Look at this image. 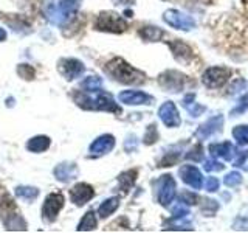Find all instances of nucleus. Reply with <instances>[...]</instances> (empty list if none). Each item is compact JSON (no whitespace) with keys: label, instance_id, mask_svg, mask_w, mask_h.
<instances>
[{"label":"nucleus","instance_id":"b1692460","mask_svg":"<svg viewBox=\"0 0 248 233\" xmlns=\"http://www.w3.org/2000/svg\"><path fill=\"white\" fill-rule=\"evenodd\" d=\"M118 207H120V198H110V199L104 200L103 204L99 205L98 215L101 217H107V216H110Z\"/></svg>","mask_w":248,"mask_h":233},{"label":"nucleus","instance_id":"6ab92c4d","mask_svg":"<svg viewBox=\"0 0 248 233\" xmlns=\"http://www.w3.org/2000/svg\"><path fill=\"white\" fill-rule=\"evenodd\" d=\"M3 222L6 225L8 230H27V224L23 221V217L16 212L14 210V205L11 207L10 212H5V216H3Z\"/></svg>","mask_w":248,"mask_h":233},{"label":"nucleus","instance_id":"9b49d317","mask_svg":"<svg viewBox=\"0 0 248 233\" xmlns=\"http://www.w3.org/2000/svg\"><path fill=\"white\" fill-rule=\"evenodd\" d=\"M158 116L168 128H178L182 124V118L178 115V111L172 101H166V103H163L160 106Z\"/></svg>","mask_w":248,"mask_h":233},{"label":"nucleus","instance_id":"cd10ccee","mask_svg":"<svg viewBox=\"0 0 248 233\" xmlns=\"http://www.w3.org/2000/svg\"><path fill=\"white\" fill-rule=\"evenodd\" d=\"M16 196L31 202L39 196V190L36 186H17V188H16Z\"/></svg>","mask_w":248,"mask_h":233},{"label":"nucleus","instance_id":"39448f33","mask_svg":"<svg viewBox=\"0 0 248 233\" xmlns=\"http://www.w3.org/2000/svg\"><path fill=\"white\" fill-rule=\"evenodd\" d=\"M231 75H232V72L228 67H209L203 73L202 83H203L208 89H219L228 83Z\"/></svg>","mask_w":248,"mask_h":233},{"label":"nucleus","instance_id":"a211bd4d","mask_svg":"<svg viewBox=\"0 0 248 233\" xmlns=\"http://www.w3.org/2000/svg\"><path fill=\"white\" fill-rule=\"evenodd\" d=\"M78 174V166L72 162H65V163H59V165L54 168V176L59 182H70L73 181Z\"/></svg>","mask_w":248,"mask_h":233},{"label":"nucleus","instance_id":"f03ea898","mask_svg":"<svg viewBox=\"0 0 248 233\" xmlns=\"http://www.w3.org/2000/svg\"><path fill=\"white\" fill-rule=\"evenodd\" d=\"M106 72L121 84L138 85L146 81V75L143 72H140L138 68L132 67L123 58H115L112 61H108L106 64Z\"/></svg>","mask_w":248,"mask_h":233},{"label":"nucleus","instance_id":"f8f14e48","mask_svg":"<svg viewBox=\"0 0 248 233\" xmlns=\"http://www.w3.org/2000/svg\"><path fill=\"white\" fill-rule=\"evenodd\" d=\"M95 196V190L92 188L89 183H76L72 190H70V198H72V202L78 207L85 205L87 202Z\"/></svg>","mask_w":248,"mask_h":233},{"label":"nucleus","instance_id":"f257e3e1","mask_svg":"<svg viewBox=\"0 0 248 233\" xmlns=\"http://www.w3.org/2000/svg\"><path fill=\"white\" fill-rule=\"evenodd\" d=\"M76 104L85 109V111H107L113 114H121V107L115 103L112 95H108L106 92H87L81 90L75 93Z\"/></svg>","mask_w":248,"mask_h":233},{"label":"nucleus","instance_id":"bb28decb","mask_svg":"<svg viewBox=\"0 0 248 233\" xmlns=\"http://www.w3.org/2000/svg\"><path fill=\"white\" fill-rule=\"evenodd\" d=\"M81 87L87 92H96V90H101L103 89V80H101L99 76L96 75H92V76H87L85 80L81 83Z\"/></svg>","mask_w":248,"mask_h":233},{"label":"nucleus","instance_id":"c756f323","mask_svg":"<svg viewBox=\"0 0 248 233\" xmlns=\"http://www.w3.org/2000/svg\"><path fill=\"white\" fill-rule=\"evenodd\" d=\"M158 140V131H157V126L155 124H149L144 132V137H143V142L144 145H154L155 142Z\"/></svg>","mask_w":248,"mask_h":233},{"label":"nucleus","instance_id":"412c9836","mask_svg":"<svg viewBox=\"0 0 248 233\" xmlns=\"http://www.w3.org/2000/svg\"><path fill=\"white\" fill-rule=\"evenodd\" d=\"M50 138L46 135H36L27 143V150L31 152H44L50 148Z\"/></svg>","mask_w":248,"mask_h":233},{"label":"nucleus","instance_id":"58836bf2","mask_svg":"<svg viewBox=\"0 0 248 233\" xmlns=\"http://www.w3.org/2000/svg\"><path fill=\"white\" fill-rule=\"evenodd\" d=\"M217 208H219V204H217L216 200H213V199H206V200H205V204H203V212L208 213L209 216H213V215L217 212Z\"/></svg>","mask_w":248,"mask_h":233},{"label":"nucleus","instance_id":"9d476101","mask_svg":"<svg viewBox=\"0 0 248 233\" xmlns=\"http://www.w3.org/2000/svg\"><path fill=\"white\" fill-rule=\"evenodd\" d=\"M185 81L186 76L182 75L180 72H175V70H168V72L161 73L158 78L161 87L169 92H180L185 87Z\"/></svg>","mask_w":248,"mask_h":233},{"label":"nucleus","instance_id":"c85d7f7f","mask_svg":"<svg viewBox=\"0 0 248 233\" xmlns=\"http://www.w3.org/2000/svg\"><path fill=\"white\" fill-rule=\"evenodd\" d=\"M232 137L240 146L248 145V126H236L232 129Z\"/></svg>","mask_w":248,"mask_h":233},{"label":"nucleus","instance_id":"ddd939ff","mask_svg":"<svg viewBox=\"0 0 248 233\" xmlns=\"http://www.w3.org/2000/svg\"><path fill=\"white\" fill-rule=\"evenodd\" d=\"M115 148V137L110 134H104L98 137L95 142H93L89 148V152L93 157H99V155H104L107 152H110Z\"/></svg>","mask_w":248,"mask_h":233},{"label":"nucleus","instance_id":"4be33fe9","mask_svg":"<svg viewBox=\"0 0 248 233\" xmlns=\"http://www.w3.org/2000/svg\"><path fill=\"white\" fill-rule=\"evenodd\" d=\"M183 107L191 114V116H200L202 114L206 111L205 106L196 103V95H194V93H189V95L185 97V100H183Z\"/></svg>","mask_w":248,"mask_h":233},{"label":"nucleus","instance_id":"5701e85b","mask_svg":"<svg viewBox=\"0 0 248 233\" xmlns=\"http://www.w3.org/2000/svg\"><path fill=\"white\" fill-rule=\"evenodd\" d=\"M137 176H138V171L137 169H129V171H124L118 176V183H120V188L123 190V193H127L132 186H134L135 181H137Z\"/></svg>","mask_w":248,"mask_h":233},{"label":"nucleus","instance_id":"f704fd0d","mask_svg":"<svg viewBox=\"0 0 248 233\" xmlns=\"http://www.w3.org/2000/svg\"><path fill=\"white\" fill-rule=\"evenodd\" d=\"M178 159H180V155H178L177 152H169L166 154L165 157H163L160 162H158V166H172V165H177Z\"/></svg>","mask_w":248,"mask_h":233},{"label":"nucleus","instance_id":"4468645a","mask_svg":"<svg viewBox=\"0 0 248 233\" xmlns=\"http://www.w3.org/2000/svg\"><path fill=\"white\" fill-rule=\"evenodd\" d=\"M180 176H182V181L189 185L191 188L194 190H200L202 188V183H203V177H202V173L192 165H183L180 168Z\"/></svg>","mask_w":248,"mask_h":233},{"label":"nucleus","instance_id":"6e6552de","mask_svg":"<svg viewBox=\"0 0 248 233\" xmlns=\"http://www.w3.org/2000/svg\"><path fill=\"white\" fill-rule=\"evenodd\" d=\"M163 20H165L168 25H170L175 30H183V31H189L196 27V22L192 17H189L188 14H185L178 10H168L163 14Z\"/></svg>","mask_w":248,"mask_h":233},{"label":"nucleus","instance_id":"7ed1b4c3","mask_svg":"<svg viewBox=\"0 0 248 233\" xmlns=\"http://www.w3.org/2000/svg\"><path fill=\"white\" fill-rule=\"evenodd\" d=\"M81 6V0H59L58 5H48L45 8V16L53 25L64 27L72 20Z\"/></svg>","mask_w":248,"mask_h":233},{"label":"nucleus","instance_id":"1a4fd4ad","mask_svg":"<svg viewBox=\"0 0 248 233\" xmlns=\"http://www.w3.org/2000/svg\"><path fill=\"white\" fill-rule=\"evenodd\" d=\"M58 70L67 81H73L84 73L85 67L81 61H78L75 58H64V59H59Z\"/></svg>","mask_w":248,"mask_h":233},{"label":"nucleus","instance_id":"0eeeda50","mask_svg":"<svg viewBox=\"0 0 248 233\" xmlns=\"http://www.w3.org/2000/svg\"><path fill=\"white\" fill-rule=\"evenodd\" d=\"M157 198L163 207H168L175 198V181L170 174L161 176L157 181Z\"/></svg>","mask_w":248,"mask_h":233},{"label":"nucleus","instance_id":"473e14b6","mask_svg":"<svg viewBox=\"0 0 248 233\" xmlns=\"http://www.w3.org/2000/svg\"><path fill=\"white\" fill-rule=\"evenodd\" d=\"M17 73L20 78H23V80H34L36 76V70L31 67V66H27V64H20L17 67Z\"/></svg>","mask_w":248,"mask_h":233},{"label":"nucleus","instance_id":"2eb2a0df","mask_svg":"<svg viewBox=\"0 0 248 233\" xmlns=\"http://www.w3.org/2000/svg\"><path fill=\"white\" fill-rule=\"evenodd\" d=\"M120 101L124 104L129 106H140V104H151L152 103V97L147 95L144 92L140 90H124L120 93Z\"/></svg>","mask_w":248,"mask_h":233},{"label":"nucleus","instance_id":"f3484780","mask_svg":"<svg viewBox=\"0 0 248 233\" xmlns=\"http://www.w3.org/2000/svg\"><path fill=\"white\" fill-rule=\"evenodd\" d=\"M223 126V116L222 115H216L213 118H209L208 121H205L203 124H200L199 129L196 131V135L199 138H208L211 137L216 132H219Z\"/></svg>","mask_w":248,"mask_h":233},{"label":"nucleus","instance_id":"393cba45","mask_svg":"<svg viewBox=\"0 0 248 233\" xmlns=\"http://www.w3.org/2000/svg\"><path fill=\"white\" fill-rule=\"evenodd\" d=\"M163 30H160L158 27H143L140 30V36H141L144 41H149V42H157L163 37Z\"/></svg>","mask_w":248,"mask_h":233},{"label":"nucleus","instance_id":"37998d69","mask_svg":"<svg viewBox=\"0 0 248 233\" xmlns=\"http://www.w3.org/2000/svg\"><path fill=\"white\" fill-rule=\"evenodd\" d=\"M5 39H6V31L3 28H0V42L5 41Z\"/></svg>","mask_w":248,"mask_h":233},{"label":"nucleus","instance_id":"c9c22d12","mask_svg":"<svg viewBox=\"0 0 248 233\" xmlns=\"http://www.w3.org/2000/svg\"><path fill=\"white\" fill-rule=\"evenodd\" d=\"M188 215H189V210H188V207H186V204H183V202H180V204H178L174 208V212H172L174 219H180V217H185Z\"/></svg>","mask_w":248,"mask_h":233},{"label":"nucleus","instance_id":"e433bc0d","mask_svg":"<svg viewBox=\"0 0 248 233\" xmlns=\"http://www.w3.org/2000/svg\"><path fill=\"white\" fill-rule=\"evenodd\" d=\"M203 168H205V171H208V173H211V171H222L225 168V165H222L220 162H217L214 159H209L205 162Z\"/></svg>","mask_w":248,"mask_h":233},{"label":"nucleus","instance_id":"72a5a7b5","mask_svg":"<svg viewBox=\"0 0 248 233\" xmlns=\"http://www.w3.org/2000/svg\"><path fill=\"white\" fill-rule=\"evenodd\" d=\"M178 199H180V202H183V204H186V205H194V204H197L199 196L194 191H182Z\"/></svg>","mask_w":248,"mask_h":233},{"label":"nucleus","instance_id":"2f4dec72","mask_svg":"<svg viewBox=\"0 0 248 233\" xmlns=\"http://www.w3.org/2000/svg\"><path fill=\"white\" fill-rule=\"evenodd\" d=\"M186 159L194 160V162H202V160H203V146L199 143L194 148H191L189 152L186 154Z\"/></svg>","mask_w":248,"mask_h":233},{"label":"nucleus","instance_id":"a878e982","mask_svg":"<svg viewBox=\"0 0 248 233\" xmlns=\"http://www.w3.org/2000/svg\"><path fill=\"white\" fill-rule=\"evenodd\" d=\"M96 225H98V221H96L95 213L87 212L81 219L79 225H78V230H79V232H90V230H95Z\"/></svg>","mask_w":248,"mask_h":233},{"label":"nucleus","instance_id":"dca6fc26","mask_svg":"<svg viewBox=\"0 0 248 233\" xmlns=\"http://www.w3.org/2000/svg\"><path fill=\"white\" fill-rule=\"evenodd\" d=\"M168 45H169V49L172 50L174 58L178 62L189 64V62L194 59V51L188 44H185L182 41H170V42H168Z\"/></svg>","mask_w":248,"mask_h":233},{"label":"nucleus","instance_id":"aec40b11","mask_svg":"<svg viewBox=\"0 0 248 233\" xmlns=\"http://www.w3.org/2000/svg\"><path fill=\"white\" fill-rule=\"evenodd\" d=\"M209 152H211L213 157H223L227 160H231L232 155H234V146L230 142L213 143V145H209Z\"/></svg>","mask_w":248,"mask_h":233},{"label":"nucleus","instance_id":"20e7f679","mask_svg":"<svg viewBox=\"0 0 248 233\" xmlns=\"http://www.w3.org/2000/svg\"><path fill=\"white\" fill-rule=\"evenodd\" d=\"M95 28L98 31H107V33H124L127 30V22L120 14L103 11L98 14L95 20Z\"/></svg>","mask_w":248,"mask_h":233},{"label":"nucleus","instance_id":"4c0bfd02","mask_svg":"<svg viewBox=\"0 0 248 233\" xmlns=\"http://www.w3.org/2000/svg\"><path fill=\"white\" fill-rule=\"evenodd\" d=\"M248 109V93H245V95L239 100V104L236 106V109H232V115H239V114H242L245 112Z\"/></svg>","mask_w":248,"mask_h":233},{"label":"nucleus","instance_id":"a19ab883","mask_svg":"<svg viewBox=\"0 0 248 233\" xmlns=\"http://www.w3.org/2000/svg\"><path fill=\"white\" fill-rule=\"evenodd\" d=\"M124 148H126V151H135L137 150V137L135 135H129L126 143H124Z\"/></svg>","mask_w":248,"mask_h":233},{"label":"nucleus","instance_id":"7c9ffc66","mask_svg":"<svg viewBox=\"0 0 248 233\" xmlns=\"http://www.w3.org/2000/svg\"><path fill=\"white\" fill-rule=\"evenodd\" d=\"M242 183V174L239 173V171H231L227 176H225V185L227 186H231V188H234V186Z\"/></svg>","mask_w":248,"mask_h":233},{"label":"nucleus","instance_id":"ea45409f","mask_svg":"<svg viewBox=\"0 0 248 233\" xmlns=\"http://www.w3.org/2000/svg\"><path fill=\"white\" fill-rule=\"evenodd\" d=\"M219 186H220L219 179H216V177H208V179H206V183H205V188H206V191H209V193H214V191L219 190Z\"/></svg>","mask_w":248,"mask_h":233},{"label":"nucleus","instance_id":"79ce46f5","mask_svg":"<svg viewBox=\"0 0 248 233\" xmlns=\"http://www.w3.org/2000/svg\"><path fill=\"white\" fill-rule=\"evenodd\" d=\"M248 157V151H244V152H240L239 154V159L234 162V166H244V163Z\"/></svg>","mask_w":248,"mask_h":233},{"label":"nucleus","instance_id":"423d86ee","mask_svg":"<svg viewBox=\"0 0 248 233\" xmlns=\"http://www.w3.org/2000/svg\"><path fill=\"white\" fill-rule=\"evenodd\" d=\"M64 196L61 193H51L46 196L45 202H44V207H42V217L45 222L51 224L53 221H56V217L59 215V212L64 207Z\"/></svg>","mask_w":248,"mask_h":233}]
</instances>
